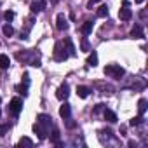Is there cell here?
I'll list each match as a JSON object with an SVG mask.
<instances>
[{
    "label": "cell",
    "instance_id": "7402d4cb",
    "mask_svg": "<svg viewBox=\"0 0 148 148\" xmlns=\"http://www.w3.org/2000/svg\"><path fill=\"white\" fill-rule=\"evenodd\" d=\"M98 16H99V18H106V16H108V7H106V5H101V7L98 9Z\"/></svg>",
    "mask_w": 148,
    "mask_h": 148
},
{
    "label": "cell",
    "instance_id": "7a4b0ae2",
    "mask_svg": "<svg viewBox=\"0 0 148 148\" xmlns=\"http://www.w3.org/2000/svg\"><path fill=\"white\" fill-rule=\"evenodd\" d=\"M68 56L70 54L64 49V42H58L54 45V59L56 61H64V59H68Z\"/></svg>",
    "mask_w": 148,
    "mask_h": 148
},
{
    "label": "cell",
    "instance_id": "83f0119b",
    "mask_svg": "<svg viewBox=\"0 0 148 148\" xmlns=\"http://www.w3.org/2000/svg\"><path fill=\"white\" fill-rule=\"evenodd\" d=\"M103 106H105V105H98V106L94 108V112H92V113H94V115H98V113H101V112H103Z\"/></svg>",
    "mask_w": 148,
    "mask_h": 148
},
{
    "label": "cell",
    "instance_id": "277c9868",
    "mask_svg": "<svg viewBox=\"0 0 148 148\" xmlns=\"http://www.w3.org/2000/svg\"><path fill=\"white\" fill-rule=\"evenodd\" d=\"M68 96H70V86H68L66 82H63V84L58 87V91H56V98H58L59 101H66Z\"/></svg>",
    "mask_w": 148,
    "mask_h": 148
},
{
    "label": "cell",
    "instance_id": "8fae6325",
    "mask_svg": "<svg viewBox=\"0 0 148 148\" xmlns=\"http://www.w3.org/2000/svg\"><path fill=\"white\" fill-rule=\"evenodd\" d=\"M59 115H61V119H68L71 115V108L68 103H63V106L59 108Z\"/></svg>",
    "mask_w": 148,
    "mask_h": 148
},
{
    "label": "cell",
    "instance_id": "9a60e30c",
    "mask_svg": "<svg viewBox=\"0 0 148 148\" xmlns=\"http://www.w3.org/2000/svg\"><path fill=\"white\" fill-rule=\"evenodd\" d=\"M87 64H89V66H96V64H98V52H96V51H92V52L87 56Z\"/></svg>",
    "mask_w": 148,
    "mask_h": 148
},
{
    "label": "cell",
    "instance_id": "52a82bcc",
    "mask_svg": "<svg viewBox=\"0 0 148 148\" xmlns=\"http://www.w3.org/2000/svg\"><path fill=\"white\" fill-rule=\"evenodd\" d=\"M56 26H58V30H61V32L68 30V19H66V16H64L63 12L58 14V18H56Z\"/></svg>",
    "mask_w": 148,
    "mask_h": 148
},
{
    "label": "cell",
    "instance_id": "3957f363",
    "mask_svg": "<svg viewBox=\"0 0 148 148\" xmlns=\"http://www.w3.org/2000/svg\"><path fill=\"white\" fill-rule=\"evenodd\" d=\"M21 110H23V101H21L19 98L11 99V103H9V113L14 115V117H18V115L21 113Z\"/></svg>",
    "mask_w": 148,
    "mask_h": 148
},
{
    "label": "cell",
    "instance_id": "5bb4252c",
    "mask_svg": "<svg viewBox=\"0 0 148 148\" xmlns=\"http://www.w3.org/2000/svg\"><path fill=\"white\" fill-rule=\"evenodd\" d=\"M89 87H86V86H79L77 87V94H79V98H82V99H86L87 96H89Z\"/></svg>",
    "mask_w": 148,
    "mask_h": 148
},
{
    "label": "cell",
    "instance_id": "2e32d148",
    "mask_svg": "<svg viewBox=\"0 0 148 148\" xmlns=\"http://www.w3.org/2000/svg\"><path fill=\"white\" fill-rule=\"evenodd\" d=\"M103 115H105V119H106L110 124H115V122H117V115H115L112 110H105V112H103Z\"/></svg>",
    "mask_w": 148,
    "mask_h": 148
},
{
    "label": "cell",
    "instance_id": "ac0fdd59",
    "mask_svg": "<svg viewBox=\"0 0 148 148\" xmlns=\"http://www.w3.org/2000/svg\"><path fill=\"white\" fill-rule=\"evenodd\" d=\"M2 32H4V35H5V37H12V35H14V28H12L9 23H7V25H4Z\"/></svg>",
    "mask_w": 148,
    "mask_h": 148
},
{
    "label": "cell",
    "instance_id": "9c48e42d",
    "mask_svg": "<svg viewBox=\"0 0 148 148\" xmlns=\"http://www.w3.org/2000/svg\"><path fill=\"white\" fill-rule=\"evenodd\" d=\"M44 7H45V2H44V0H35V2H32V5H30V9H32L33 14L44 11Z\"/></svg>",
    "mask_w": 148,
    "mask_h": 148
},
{
    "label": "cell",
    "instance_id": "8992f818",
    "mask_svg": "<svg viewBox=\"0 0 148 148\" xmlns=\"http://www.w3.org/2000/svg\"><path fill=\"white\" fill-rule=\"evenodd\" d=\"M33 131H35V134L38 136V139H45V138H47V127L42 125L40 122L33 124Z\"/></svg>",
    "mask_w": 148,
    "mask_h": 148
},
{
    "label": "cell",
    "instance_id": "4fadbf2b",
    "mask_svg": "<svg viewBox=\"0 0 148 148\" xmlns=\"http://www.w3.org/2000/svg\"><path fill=\"white\" fill-rule=\"evenodd\" d=\"M9 66H11V59H9V56L0 54V68H2V70H7Z\"/></svg>",
    "mask_w": 148,
    "mask_h": 148
},
{
    "label": "cell",
    "instance_id": "5b68a950",
    "mask_svg": "<svg viewBox=\"0 0 148 148\" xmlns=\"http://www.w3.org/2000/svg\"><path fill=\"white\" fill-rule=\"evenodd\" d=\"M119 18H120L122 21H129V19L132 18V11L129 9V2H124V4H122V9L119 11Z\"/></svg>",
    "mask_w": 148,
    "mask_h": 148
},
{
    "label": "cell",
    "instance_id": "30bf717a",
    "mask_svg": "<svg viewBox=\"0 0 148 148\" xmlns=\"http://www.w3.org/2000/svg\"><path fill=\"white\" fill-rule=\"evenodd\" d=\"M131 37H132V38H143V37H145L143 28H141L139 25H134L132 30H131Z\"/></svg>",
    "mask_w": 148,
    "mask_h": 148
},
{
    "label": "cell",
    "instance_id": "4316f807",
    "mask_svg": "<svg viewBox=\"0 0 148 148\" xmlns=\"http://www.w3.org/2000/svg\"><path fill=\"white\" fill-rule=\"evenodd\" d=\"M82 51H89V44H87V38L84 37V40H82Z\"/></svg>",
    "mask_w": 148,
    "mask_h": 148
},
{
    "label": "cell",
    "instance_id": "ba28073f",
    "mask_svg": "<svg viewBox=\"0 0 148 148\" xmlns=\"http://www.w3.org/2000/svg\"><path fill=\"white\" fill-rule=\"evenodd\" d=\"M37 122H40L42 125H45V127L49 129L51 124H52V119H51L49 115H45V113H40V115H37Z\"/></svg>",
    "mask_w": 148,
    "mask_h": 148
},
{
    "label": "cell",
    "instance_id": "1f68e13d",
    "mask_svg": "<svg viewBox=\"0 0 148 148\" xmlns=\"http://www.w3.org/2000/svg\"><path fill=\"white\" fill-rule=\"evenodd\" d=\"M91 2H92V4H96V2H99V0H91Z\"/></svg>",
    "mask_w": 148,
    "mask_h": 148
},
{
    "label": "cell",
    "instance_id": "4dcf8cb0",
    "mask_svg": "<svg viewBox=\"0 0 148 148\" xmlns=\"http://www.w3.org/2000/svg\"><path fill=\"white\" fill-rule=\"evenodd\" d=\"M51 2H52V4H58V2H59V0H51Z\"/></svg>",
    "mask_w": 148,
    "mask_h": 148
},
{
    "label": "cell",
    "instance_id": "f546056e",
    "mask_svg": "<svg viewBox=\"0 0 148 148\" xmlns=\"http://www.w3.org/2000/svg\"><path fill=\"white\" fill-rule=\"evenodd\" d=\"M134 2H136V4H143V2H145V0H134Z\"/></svg>",
    "mask_w": 148,
    "mask_h": 148
},
{
    "label": "cell",
    "instance_id": "f1b7e54d",
    "mask_svg": "<svg viewBox=\"0 0 148 148\" xmlns=\"http://www.w3.org/2000/svg\"><path fill=\"white\" fill-rule=\"evenodd\" d=\"M23 79H25V84L28 86V84H30V75H28V73H25V75H23Z\"/></svg>",
    "mask_w": 148,
    "mask_h": 148
},
{
    "label": "cell",
    "instance_id": "d4e9b609",
    "mask_svg": "<svg viewBox=\"0 0 148 148\" xmlns=\"http://www.w3.org/2000/svg\"><path fill=\"white\" fill-rule=\"evenodd\" d=\"M64 120H66V127H68V129H75V127H77V122L70 120V117H68V119H64Z\"/></svg>",
    "mask_w": 148,
    "mask_h": 148
},
{
    "label": "cell",
    "instance_id": "44dd1931",
    "mask_svg": "<svg viewBox=\"0 0 148 148\" xmlns=\"http://www.w3.org/2000/svg\"><path fill=\"white\" fill-rule=\"evenodd\" d=\"M18 145H19V146H23V145H25V146H32V145H33V141H32L30 138H26V136H25V138H21V139L18 141Z\"/></svg>",
    "mask_w": 148,
    "mask_h": 148
},
{
    "label": "cell",
    "instance_id": "603a6c76",
    "mask_svg": "<svg viewBox=\"0 0 148 148\" xmlns=\"http://www.w3.org/2000/svg\"><path fill=\"white\" fill-rule=\"evenodd\" d=\"M14 16H16V14H14V11H5V14H4V18H5V21H7V23H9V21H12V19H14Z\"/></svg>",
    "mask_w": 148,
    "mask_h": 148
},
{
    "label": "cell",
    "instance_id": "7c38bea8",
    "mask_svg": "<svg viewBox=\"0 0 148 148\" xmlns=\"http://www.w3.org/2000/svg\"><path fill=\"white\" fill-rule=\"evenodd\" d=\"M92 26H94V23H92V21H86V23L80 26V32H82V35H86V37H87V35L92 32Z\"/></svg>",
    "mask_w": 148,
    "mask_h": 148
},
{
    "label": "cell",
    "instance_id": "6da1fadb",
    "mask_svg": "<svg viewBox=\"0 0 148 148\" xmlns=\"http://www.w3.org/2000/svg\"><path fill=\"white\" fill-rule=\"evenodd\" d=\"M125 70L120 66V64H106L105 66V75L106 77H112V79H122L124 77Z\"/></svg>",
    "mask_w": 148,
    "mask_h": 148
},
{
    "label": "cell",
    "instance_id": "d6986e66",
    "mask_svg": "<svg viewBox=\"0 0 148 148\" xmlns=\"http://www.w3.org/2000/svg\"><path fill=\"white\" fill-rule=\"evenodd\" d=\"M16 91H18L19 94H23V96H28V86H26V84H25V86H23V84L16 86Z\"/></svg>",
    "mask_w": 148,
    "mask_h": 148
},
{
    "label": "cell",
    "instance_id": "484cf974",
    "mask_svg": "<svg viewBox=\"0 0 148 148\" xmlns=\"http://www.w3.org/2000/svg\"><path fill=\"white\" fill-rule=\"evenodd\" d=\"M51 139H52L54 143H58V141H59V131H58V129H54V131H52V136H51Z\"/></svg>",
    "mask_w": 148,
    "mask_h": 148
},
{
    "label": "cell",
    "instance_id": "cb8c5ba5",
    "mask_svg": "<svg viewBox=\"0 0 148 148\" xmlns=\"http://www.w3.org/2000/svg\"><path fill=\"white\" fill-rule=\"evenodd\" d=\"M9 131V125L7 124H0V136H5Z\"/></svg>",
    "mask_w": 148,
    "mask_h": 148
},
{
    "label": "cell",
    "instance_id": "ffe728a7",
    "mask_svg": "<svg viewBox=\"0 0 148 148\" xmlns=\"http://www.w3.org/2000/svg\"><path fill=\"white\" fill-rule=\"evenodd\" d=\"M132 127L134 125H141L143 124V115H138V117H134V119H131V122H129Z\"/></svg>",
    "mask_w": 148,
    "mask_h": 148
},
{
    "label": "cell",
    "instance_id": "e0dca14e",
    "mask_svg": "<svg viewBox=\"0 0 148 148\" xmlns=\"http://www.w3.org/2000/svg\"><path fill=\"white\" fill-rule=\"evenodd\" d=\"M146 105H148V103H146L145 98H141V99L138 101V112H139V115H143V113L146 112Z\"/></svg>",
    "mask_w": 148,
    "mask_h": 148
}]
</instances>
